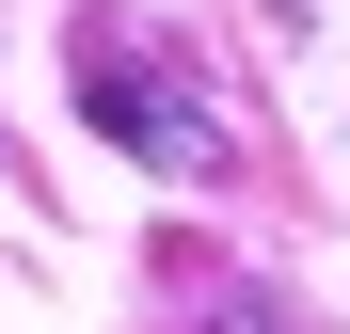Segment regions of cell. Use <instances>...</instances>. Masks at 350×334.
I'll return each mask as SVG.
<instances>
[{
  "instance_id": "obj_1",
  "label": "cell",
  "mask_w": 350,
  "mask_h": 334,
  "mask_svg": "<svg viewBox=\"0 0 350 334\" xmlns=\"http://www.w3.org/2000/svg\"><path fill=\"white\" fill-rule=\"evenodd\" d=\"M80 48H96V64H80V111H96V128L144 159V176H223V111H207L191 80H175V64H159V48H144L128 16H96Z\"/></svg>"
},
{
  "instance_id": "obj_2",
  "label": "cell",
  "mask_w": 350,
  "mask_h": 334,
  "mask_svg": "<svg viewBox=\"0 0 350 334\" xmlns=\"http://www.w3.org/2000/svg\"><path fill=\"white\" fill-rule=\"evenodd\" d=\"M223 334H286V303H223Z\"/></svg>"
}]
</instances>
